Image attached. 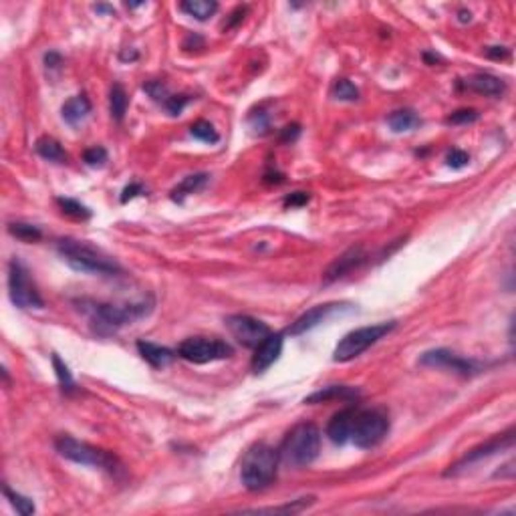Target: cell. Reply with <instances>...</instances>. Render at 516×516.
<instances>
[{
	"instance_id": "1",
	"label": "cell",
	"mask_w": 516,
	"mask_h": 516,
	"mask_svg": "<svg viewBox=\"0 0 516 516\" xmlns=\"http://www.w3.org/2000/svg\"><path fill=\"white\" fill-rule=\"evenodd\" d=\"M83 313L89 317V323L97 335L109 337L118 333L125 325H131L147 317L154 311V299H141L138 303H95V301H81Z\"/></svg>"
},
{
	"instance_id": "2",
	"label": "cell",
	"mask_w": 516,
	"mask_h": 516,
	"mask_svg": "<svg viewBox=\"0 0 516 516\" xmlns=\"http://www.w3.org/2000/svg\"><path fill=\"white\" fill-rule=\"evenodd\" d=\"M57 250L73 270L83 275H99V277H116L121 273V266L111 257L101 252L83 240L61 238L57 242Z\"/></svg>"
},
{
	"instance_id": "3",
	"label": "cell",
	"mask_w": 516,
	"mask_h": 516,
	"mask_svg": "<svg viewBox=\"0 0 516 516\" xmlns=\"http://www.w3.org/2000/svg\"><path fill=\"white\" fill-rule=\"evenodd\" d=\"M279 450L264 442H258L246 450L242 464H240V480L244 484L246 490L250 492H258L268 488L275 478H277V470H279Z\"/></svg>"
},
{
	"instance_id": "4",
	"label": "cell",
	"mask_w": 516,
	"mask_h": 516,
	"mask_svg": "<svg viewBox=\"0 0 516 516\" xmlns=\"http://www.w3.org/2000/svg\"><path fill=\"white\" fill-rule=\"evenodd\" d=\"M321 450V432L315 423H297L279 448L281 462L288 468H305L315 462Z\"/></svg>"
},
{
	"instance_id": "5",
	"label": "cell",
	"mask_w": 516,
	"mask_h": 516,
	"mask_svg": "<svg viewBox=\"0 0 516 516\" xmlns=\"http://www.w3.org/2000/svg\"><path fill=\"white\" fill-rule=\"evenodd\" d=\"M55 450L59 452V456H63L65 460H71L75 464L81 466H91V468H99L116 474L121 466L119 460L107 450L103 448L91 446L87 442H81L73 436H59L55 440Z\"/></svg>"
},
{
	"instance_id": "6",
	"label": "cell",
	"mask_w": 516,
	"mask_h": 516,
	"mask_svg": "<svg viewBox=\"0 0 516 516\" xmlns=\"http://www.w3.org/2000/svg\"><path fill=\"white\" fill-rule=\"evenodd\" d=\"M396 325H398L396 321H389V323H377V325L355 329L351 333H347L337 343V347L333 351V361H337V363L353 361L355 357H359L361 353H365L369 347L379 343L385 335H389L396 329Z\"/></svg>"
},
{
	"instance_id": "7",
	"label": "cell",
	"mask_w": 516,
	"mask_h": 516,
	"mask_svg": "<svg viewBox=\"0 0 516 516\" xmlns=\"http://www.w3.org/2000/svg\"><path fill=\"white\" fill-rule=\"evenodd\" d=\"M389 432V420L379 409H357L351 430V442L361 450L379 446Z\"/></svg>"
},
{
	"instance_id": "8",
	"label": "cell",
	"mask_w": 516,
	"mask_h": 516,
	"mask_svg": "<svg viewBox=\"0 0 516 516\" xmlns=\"http://www.w3.org/2000/svg\"><path fill=\"white\" fill-rule=\"evenodd\" d=\"M232 355H234L232 345L218 337H190L186 341H182L178 347V357L196 365L224 361V359H230Z\"/></svg>"
},
{
	"instance_id": "9",
	"label": "cell",
	"mask_w": 516,
	"mask_h": 516,
	"mask_svg": "<svg viewBox=\"0 0 516 516\" xmlns=\"http://www.w3.org/2000/svg\"><path fill=\"white\" fill-rule=\"evenodd\" d=\"M8 295L19 308H43L45 301L37 288L30 273L19 258H12L8 264Z\"/></svg>"
},
{
	"instance_id": "10",
	"label": "cell",
	"mask_w": 516,
	"mask_h": 516,
	"mask_svg": "<svg viewBox=\"0 0 516 516\" xmlns=\"http://www.w3.org/2000/svg\"><path fill=\"white\" fill-rule=\"evenodd\" d=\"M418 363L423 367H436V369H448L458 376L470 377L482 371V365L474 359H466L450 349H430L420 355Z\"/></svg>"
},
{
	"instance_id": "11",
	"label": "cell",
	"mask_w": 516,
	"mask_h": 516,
	"mask_svg": "<svg viewBox=\"0 0 516 516\" xmlns=\"http://www.w3.org/2000/svg\"><path fill=\"white\" fill-rule=\"evenodd\" d=\"M226 327L236 341L244 347L257 349L258 345L273 333L270 327L250 315H230L226 317Z\"/></svg>"
},
{
	"instance_id": "12",
	"label": "cell",
	"mask_w": 516,
	"mask_h": 516,
	"mask_svg": "<svg viewBox=\"0 0 516 516\" xmlns=\"http://www.w3.org/2000/svg\"><path fill=\"white\" fill-rule=\"evenodd\" d=\"M515 446V430H508L506 434H500V436H494L492 440H488L486 444H480V446L472 448L468 454L458 460L454 466H450V470L446 472V476H452V474H458L462 470H466L468 466H474L486 458H490L494 454L502 452V450H510Z\"/></svg>"
},
{
	"instance_id": "13",
	"label": "cell",
	"mask_w": 516,
	"mask_h": 516,
	"mask_svg": "<svg viewBox=\"0 0 516 516\" xmlns=\"http://www.w3.org/2000/svg\"><path fill=\"white\" fill-rule=\"evenodd\" d=\"M347 305H341V303H325V305H317L313 308H308L306 313H303L291 327H288V335H303L306 331L315 329L317 325L325 323L331 315H337L341 313Z\"/></svg>"
},
{
	"instance_id": "14",
	"label": "cell",
	"mask_w": 516,
	"mask_h": 516,
	"mask_svg": "<svg viewBox=\"0 0 516 516\" xmlns=\"http://www.w3.org/2000/svg\"><path fill=\"white\" fill-rule=\"evenodd\" d=\"M282 343H284L282 333H270L258 345L257 349H255V355H252V363H250V367H252L255 374L266 371L270 365H275L279 361V357H281L282 353Z\"/></svg>"
},
{
	"instance_id": "15",
	"label": "cell",
	"mask_w": 516,
	"mask_h": 516,
	"mask_svg": "<svg viewBox=\"0 0 516 516\" xmlns=\"http://www.w3.org/2000/svg\"><path fill=\"white\" fill-rule=\"evenodd\" d=\"M458 87L474 91L478 95H486V97H502L506 93V83L500 77H494V75H488V73L470 75L466 79L458 81Z\"/></svg>"
},
{
	"instance_id": "16",
	"label": "cell",
	"mask_w": 516,
	"mask_h": 516,
	"mask_svg": "<svg viewBox=\"0 0 516 516\" xmlns=\"http://www.w3.org/2000/svg\"><path fill=\"white\" fill-rule=\"evenodd\" d=\"M357 409L359 407H347V409H341L339 414H335L331 418V422L327 425V436L333 444L343 446V444L351 442V430L355 416H357Z\"/></svg>"
},
{
	"instance_id": "17",
	"label": "cell",
	"mask_w": 516,
	"mask_h": 516,
	"mask_svg": "<svg viewBox=\"0 0 516 516\" xmlns=\"http://www.w3.org/2000/svg\"><path fill=\"white\" fill-rule=\"evenodd\" d=\"M365 252L363 246H353L347 252H343L337 258L331 266L327 268V281H337L341 277H345L347 273H351L355 268H359L365 262Z\"/></svg>"
},
{
	"instance_id": "18",
	"label": "cell",
	"mask_w": 516,
	"mask_h": 516,
	"mask_svg": "<svg viewBox=\"0 0 516 516\" xmlns=\"http://www.w3.org/2000/svg\"><path fill=\"white\" fill-rule=\"evenodd\" d=\"M138 351H140L141 357H143L151 367H158V369L169 365V363L178 357V351H172V349H167V347L156 345V343H149V341H138Z\"/></svg>"
},
{
	"instance_id": "19",
	"label": "cell",
	"mask_w": 516,
	"mask_h": 516,
	"mask_svg": "<svg viewBox=\"0 0 516 516\" xmlns=\"http://www.w3.org/2000/svg\"><path fill=\"white\" fill-rule=\"evenodd\" d=\"M359 398H361V391L355 389V387L329 385V387H323V389L315 391L313 396L305 398V403H325V401H333V399H339V401H357Z\"/></svg>"
},
{
	"instance_id": "20",
	"label": "cell",
	"mask_w": 516,
	"mask_h": 516,
	"mask_svg": "<svg viewBox=\"0 0 516 516\" xmlns=\"http://www.w3.org/2000/svg\"><path fill=\"white\" fill-rule=\"evenodd\" d=\"M89 113H91V103L85 95L71 97L69 101H65V105L61 109V116L69 125H79L81 121L89 118Z\"/></svg>"
},
{
	"instance_id": "21",
	"label": "cell",
	"mask_w": 516,
	"mask_h": 516,
	"mask_svg": "<svg viewBox=\"0 0 516 516\" xmlns=\"http://www.w3.org/2000/svg\"><path fill=\"white\" fill-rule=\"evenodd\" d=\"M35 149H37V154H39L43 160H48V162H53V164H67V160H69V156H67V151L63 149V145L57 140L48 138V136L37 140Z\"/></svg>"
},
{
	"instance_id": "22",
	"label": "cell",
	"mask_w": 516,
	"mask_h": 516,
	"mask_svg": "<svg viewBox=\"0 0 516 516\" xmlns=\"http://www.w3.org/2000/svg\"><path fill=\"white\" fill-rule=\"evenodd\" d=\"M387 125L391 127V131L396 133H405V131H414L422 125V119L416 111L412 109H398L387 118Z\"/></svg>"
},
{
	"instance_id": "23",
	"label": "cell",
	"mask_w": 516,
	"mask_h": 516,
	"mask_svg": "<svg viewBox=\"0 0 516 516\" xmlns=\"http://www.w3.org/2000/svg\"><path fill=\"white\" fill-rule=\"evenodd\" d=\"M208 174H194V176H188V178H184L176 188L172 190V200L174 202H178V204H182L184 202V198L190 196V194H194V192H198V190H202L206 184H208Z\"/></svg>"
},
{
	"instance_id": "24",
	"label": "cell",
	"mask_w": 516,
	"mask_h": 516,
	"mask_svg": "<svg viewBox=\"0 0 516 516\" xmlns=\"http://www.w3.org/2000/svg\"><path fill=\"white\" fill-rule=\"evenodd\" d=\"M180 10L194 17L196 21H208L210 17L216 15L218 2H214V0H186V2H180Z\"/></svg>"
},
{
	"instance_id": "25",
	"label": "cell",
	"mask_w": 516,
	"mask_h": 516,
	"mask_svg": "<svg viewBox=\"0 0 516 516\" xmlns=\"http://www.w3.org/2000/svg\"><path fill=\"white\" fill-rule=\"evenodd\" d=\"M127 105H129V97L125 93L123 85L116 83L111 87V93H109V111H111V118L116 119V121H121V119L125 118Z\"/></svg>"
},
{
	"instance_id": "26",
	"label": "cell",
	"mask_w": 516,
	"mask_h": 516,
	"mask_svg": "<svg viewBox=\"0 0 516 516\" xmlns=\"http://www.w3.org/2000/svg\"><path fill=\"white\" fill-rule=\"evenodd\" d=\"M315 502L313 496L308 498H299V500H293V502H286V504H281V506H270V508H257V510H246V513H268V515H279V513H284V515H299L303 513L305 508H308L311 504Z\"/></svg>"
},
{
	"instance_id": "27",
	"label": "cell",
	"mask_w": 516,
	"mask_h": 516,
	"mask_svg": "<svg viewBox=\"0 0 516 516\" xmlns=\"http://www.w3.org/2000/svg\"><path fill=\"white\" fill-rule=\"evenodd\" d=\"M53 367H55V374H57V379H59L61 389H63L67 396L75 394V391H77V383H75V379L71 376L67 363H65L57 353H53Z\"/></svg>"
},
{
	"instance_id": "28",
	"label": "cell",
	"mask_w": 516,
	"mask_h": 516,
	"mask_svg": "<svg viewBox=\"0 0 516 516\" xmlns=\"http://www.w3.org/2000/svg\"><path fill=\"white\" fill-rule=\"evenodd\" d=\"M57 206L61 208L63 214H67L71 218H77V220H87V218H91V210L85 206V204H81V202H77V200H73V198H57Z\"/></svg>"
},
{
	"instance_id": "29",
	"label": "cell",
	"mask_w": 516,
	"mask_h": 516,
	"mask_svg": "<svg viewBox=\"0 0 516 516\" xmlns=\"http://www.w3.org/2000/svg\"><path fill=\"white\" fill-rule=\"evenodd\" d=\"M190 133H192L196 140L204 141V143H210V145H214V143H218V141H220L218 131L214 129V125H212L210 121H206V119H200V121L192 123Z\"/></svg>"
},
{
	"instance_id": "30",
	"label": "cell",
	"mask_w": 516,
	"mask_h": 516,
	"mask_svg": "<svg viewBox=\"0 0 516 516\" xmlns=\"http://www.w3.org/2000/svg\"><path fill=\"white\" fill-rule=\"evenodd\" d=\"M8 232L15 236V238H19V240H24V242H37L43 236V232L39 230V226L23 224V222H10L8 224Z\"/></svg>"
},
{
	"instance_id": "31",
	"label": "cell",
	"mask_w": 516,
	"mask_h": 516,
	"mask_svg": "<svg viewBox=\"0 0 516 516\" xmlns=\"http://www.w3.org/2000/svg\"><path fill=\"white\" fill-rule=\"evenodd\" d=\"M2 492H4V496L10 500V504L17 508V513H19V515H23V516L35 515V502H33L30 498H26V496H23V494H19V492H12L6 484L2 486Z\"/></svg>"
},
{
	"instance_id": "32",
	"label": "cell",
	"mask_w": 516,
	"mask_h": 516,
	"mask_svg": "<svg viewBox=\"0 0 516 516\" xmlns=\"http://www.w3.org/2000/svg\"><path fill=\"white\" fill-rule=\"evenodd\" d=\"M331 95H333L337 101H357V99H359V89L353 85L351 81L339 79V81H335V85H333V89H331Z\"/></svg>"
},
{
	"instance_id": "33",
	"label": "cell",
	"mask_w": 516,
	"mask_h": 516,
	"mask_svg": "<svg viewBox=\"0 0 516 516\" xmlns=\"http://www.w3.org/2000/svg\"><path fill=\"white\" fill-rule=\"evenodd\" d=\"M143 91L149 95L156 103H160V105H165V101L172 97V93L167 91V87H165L162 81H149V83H145Z\"/></svg>"
},
{
	"instance_id": "34",
	"label": "cell",
	"mask_w": 516,
	"mask_h": 516,
	"mask_svg": "<svg viewBox=\"0 0 516 516\" xmlns=\"http://www.w3.org/2000/svg\"><path fill=\"white\" fill-rule=\"evenodd\" d=\"M478 118H480V113L476 109H458V111L448 116L446 123H450V125H468V123L478 121Z\"/></svg>"
},
{
	"instance_id": "35",
	"label": "cell",
	"mask_w": 516,
	"mask_h": 516,
	"mask_svg": "<svg viewBox=\"0 0 516 516\" xmlns=\"http://www.w3.org/2000/svg\"><path fill=\"white\" fill-rule=\"evenodd\" d=\"M83 160H85V164L91 165V167H101V165H105V162H107V149L101 147V145L89 147L83 154Z\"/></svg>"
},
{
	"instance_id": "36",
	"label": "cell",
	"mask_w": 516,
	"mask_h": 516,
	"mask_svg": "<svg viewBox=\"0 0 516 516\" xmlns=\"http://www.w3.org/2000/svg\"><path fill=\"white\" fill-rule=\"evenodd\" d=\"M190 103V97L188 95H172L167 101H165L164 109L169 113V116H180L182 111H184V107Z\"/></svg>"
},
{
	"instance_id": "37",
	"label": "cell",
	"mask_w": 516,
	"mask_h": 516,
	"mask_svg": "<svg viewBox=\"0 0 516 516\" xmlns=\"http://www.w3.org/2000/svg\"><path fill=\"white\" fill-rule=\"evenodd\" d=\"M446 162L452 169H462L470 164V156L464 149H452V151H448Z\"/></svg>"
},
{
	"instance_id": "38",
	"label": "cell",
	"mask_w": 516,
	"mask_h": 516,
	"mask_svg": "<svg viewBox=\"0 0 516 516\" xmlns=\"http://www.w3.org/2000/svg\"><path fill=\"white\" fill-rule=\"evenodd\" d=\"M308 200H311L308 194H305V192H295V194H291V196L284 198V206L286 208H299V206H305Z\"/></svg>"
},
{
	"instance_id": "39",
	"label": "cell",
	"mask_w": 516,
	"mask_h": 516,
	"mask_svg": "<svg viewBox=\"0 0 516 516\" xmlns=\"http://www.w3.org/2000/svg\"><path fill=\"white\" fill-rule=\"evenodd\" d=\"M143 194V186L138 184V182H131L129 186H125L123 192H121V204H127L129 200H133L136 196H140Z\"/></svg>"
},
{
	"instance_id": "40",
	"label": "cell",
	"mask_w": 516,
	"mask_h": 516,
	"mask_svg": "<svg viewBox=\"0 0 516 516\" xmlns=\"http://www.w3.org/2000/svg\"><path fill=\"white\" fill-rule=\"evenodd\" d=\"M299 133H301V125H297V123L286 125L281 131V141L282 143H293V141L299 138Z\"/></svg>"
},
{
	"instance_id": "41",
	"label": "cell",
	"mask_w": 516,
	"mask_h": 516,
	"mask_svg": "<svg viewBox=\"0 0 516 516\" xmlns=\"http://www.w3.org/2000/svg\"><path fill=\"white\" fill-rule=\"evenodd\" d=\"M250 125L260 131V133H264L266 129H268V118H266V113H262V111H258L255 116H250Z\"/></svg>"
},
{
	"instance_id": "42",
	"label": "cell",
	"mask_w": 516,
	"mask_h": 516,
	"mask_svg": "<svg viewBox=\"0 0 516 516\" xmlns=\"http://www.w3.org/2000/svg\"><path fill=\"white\" fill-rule=\"evenodd\" d=\"M486 57H490V59H508L510 50L504 47H490L486 50Z\"/></svg>"
},
{
	"instance_id": "43",
	"label": "cell",
	"mask_w": 516,
	"mask_h": 516,
	"mask_svg": "<svg viewBox=\"0 0 516 516\" xmlns=\"http://www.w3.org/2000/svg\"><path fill=\"white\" fill-rule=\"evenodd\" d=\"M244 15H246V6H238L234 12L230 15L232 19L228 21V24H226V26H228V28H232V26H236V24H238V23H240V21H242V19H244Z\"/></svg>"
},
{
	"instance_id": "44",
	"label": "cell",
	"mask_w": 516,
	"mask_h": 516,
	"mask_svg": "<svg viewBox=\"0 0 516 516\" xmlns=\"http://www.w3.org/2000/svg\"><path fill=\"white\" fill-rule=\"evenodd\" d=\"M61 63H63V59H61L59 53H47V55H45V65L50 67V69H53V67H59Z\"/></svg>"
},
{
	"instance_id": "45",
	"label": "cell",
	"mask_w": 516,
	"mask_h": 516,
	"mask_svg": "<svg viewBox=\"0 0 516 516\" xmlns=\"http://www.w3.org/2000/svg\"><path fill=\"white\" fill-rule=\"evenodd\" d=\"M119 57H121V61H127V59H129V61H136V59H138V53H136V50H129V53H121Z\"/></svg>"
},
{
	"instance_id": "46",
	"label": "cell",
	"mask_w": 516,
	"mask_h": 516,
	"mask_svg": "<svg viewBox=\"0 0 516 516\" xmlns=\"http://www.w3.org/2000/svg\"><path fill=\"white\" fill-rule=\"evenodd\" d=\"M460 23H470V19H472V15H470V10H460Z\"/></svg>"
},
{
	"instance_id": "47",
	"label": "cell",
	"mask_w": 516,
	"mask_h": 516,
	"mask_svg": "<svg viewBox=\"0 0 516 516\" xmlns=\"http://www.w3.org/2000/svg\"><path fill=\"white\" fill-rule=\"evenodd\" d=\"M95 10H99V12H111V15H113V8H111V6H105V4L95 6Z\"/></svg>"
}]
</instances>
